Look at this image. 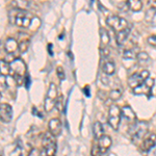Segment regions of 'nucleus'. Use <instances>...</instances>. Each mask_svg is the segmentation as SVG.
<instances>
[{
	"mask_svg": "<svg viewBox=\"0 0 156 156\" xmlns=\"http://www.w3.org/2000/svg\"><path fill=\"white\" fill-rule=\"evenodd\" d=\"M7 89V80L6 76L0 75V92H4Z\"/></svg>",
	"mask_w": 156,
	"mask_h": 156,
	"instance_id": "nucleus-28",
	"label": "nucleus"
},
{
	"mask_svg": "<svg viewBox=\"0 0 156 156\" xmlns=\"http://www.w3.org/2000/svg\"><path fill=\"white\" fill-rule=\"evenodd\" d=\"M148 77H150V73L148 70H142L140 72H135L128 78V85L130 87V89L133 90L140 84H142Z\"/></svg>",
	"mask_w": 156,
	"mask_h": 156,
	"instance_id": "nucleus-7",
	"label": "nucleus"
},
{
	"mask_svg": "<svg viewBox=\"0 0 156 156\" xmlns=\"http://www.w3.org/2000/svg\"><path fill=\"white\" fill-rule=\"evenodd\" d=\"M11 75L12 77H24L26 73V65L21 58H15L11 62Z\"/></svg>",
	"mask_w": 156,
	"mask_h": 156,
	"instance_id": "nucleus-9",
	"label": "nucleus"
},
{
	"mask_svg": "<svg viewBox=\"0 0 156 156\" xmlns=\"http://www.w3.org/2000/svg\"><path fill=\"white\" fill-rule=\"evenodd\" d=\"M149 130V125L145 121H136L133 124H130L128 129V134L131 138L132 143L138 144L140 140H143L146 137Z\"/></svg>",
	"mask_w": 156,
	"mask_h": 156,
	"instance_id": "nucleus-2",
	"label": "nucleus"
},
{
	"mask_svg": "<svg viewBox=\"0 0 156 156\" xmlns=\"http://www.w3.org/2000/svg\"><path fill=\"white\" fill-rule=\"evenodd\" d=\"M12 119V107L7 103L0 104V120L4 123H9Z\"/></svg>",
	"mask_w": 156,
	"mask_h": 156,
	"instance_id": "nucleus-11",
	"label": "nucleus"
},
{
	"mask_svg": "<svg viewBox=\"0 0 156 156\" xmlns=\"http://www.w3.org/2000/svg\"><path fill=\"white\" fill-rule=\"evenodd\" d=\"M100 41H101V48L102 47H107V45L110 42V37L109 34L106 30V28H100Z\"/></svg>",
	"mask_w": 156,
	"mask_h": 156,
	"instance_id": "nucleus-23",
	"label": "nucleus"
},
{
	"mask_svg": "<svg viewBox=\"0 0 156 156\" xmlns=\"http://www.w3.org/2000/svg\"><path fill=\"white\" fill-rule=\"evenodd\" d=\"M130 32H131V27L128 26L127 28H125L124 30H121L120 32L115 34V42L119 46H122L125 42L127 41V39L130 36Z\"/></svg>",
	"mask_w": 156,
	"mask_h": 156,
	"instance_id": "nucleus-17",
	"label": "nucleus"
},
{
	"mask_svg": "<svg viewBox=\"0 0 156 156\" xmlns=\"http://www.w3.org/2000/svg\"><path fill=\"white\" fill-rule=\"evenodd\" d=\"M122 110V118L126 121L129 124H133L134 122H136V115L133 112V109L130 106H124L123 108H121Z\"/></svg>",
	"mask_w": 156,
	"mask_h": 156,
	"instance_id": "nucleus-13",
	"label": "nucleus"
},
{
	"mask_svg": "<svg viewBox=\"0 0 156 156\" xmlns=\"http://www.w3.org/2000/svg\"><path fill=\"white\" fill-rule=\"evenodd\" d=\"M148 2H149L150 7L156 9V0H148Z\"/></svg>",
	"mask_w": 156,
	"mask_h": 156,
	"instance_id": "nucleus-36",
	"label": "nucleus"
},
{
	"mask_svg": "<svg viewBox=\"0 0 156 156\" xmlns=\"http://www.w3.org/2000/svg\"><path fill=\"white\" fill-rule=\"evenodd\" d=\"M48 50H49V54L50 55H53V51H52V44H48Z\"/></svg>",
	"mask_w": 156,
	"mask_h": 156,
	"instance_id": "nucleus-37",
	"label": "nucleus"
},
{
	"mask_svg": "<svg viewBox=\"0 0 156 156\" xmlns=\"http://www.w3.org/2000/svg\"><path fill=\"white\" fill-rule=\"evenodd\" d=\"M154 82H155L154 78L148 77L142 84H140L138 87L132 90L133 93H134L135 95H137V96L143 95V96L150 97L151 93H152V89H153V87H154Z\"/></svg>",
	"mask_w": 156,
	"mask_h": 156,
	"instance_id": "nucleus-8",
	"label": "nucleus"
},
{
	"mask_svg": "<svg viewBox=\"0 0 156 156\" xmlns=\"http://www.w3.org/2000/svg\"><path fill=\"white\" fill-rule=\"evenodd\" d=\"M1 97H2V96H1V92H0V100H1Z\"/></svg>",
	"mask_w": 156,
	"mask_h": 156,
	"instance_id": "nucleus-38",
	"label": "nucleus"
},
{
	"mask_svg": "<svg viewBox=\"0 0 156 156\" xmlns=\"http://www.w3.org/2000/svg\"><path fill=\"white\" fill-rule=\"evenodd\" d=\"M155 144H156V134L152 133V134L148 135V136H146L143 140V143L140 145V150L143 152H148Z\"/></svg>",
	"mask_w": 156,
	"mask_h": 156,
	"instance_id": "nucleus-14",
	"label": "nucleus"
},
{
	"mask_svg": "<svg viewBox=\"0 0 156 156\" xmlns=\"http://www.w3.org/2000/svg\"><path fill=\"white\" fill-rule=\"evenodd\" d=\"M127 6L131 12H137L142 11L143 2L142 0H127Z\"/></svg>",
	"mask_w": 156,
	"mask_h": 156,
	"instance_id": "nucleus-19",
	"label": "nucleus"
},
{
	"mask_svg": "<svg viewBox=\"0 0 156 156\" xmlns=\"http://www.w3.org/2000/svg\"><path fill=\"white\" fill-rule=\"evenodd\" d=\"M137 50L136 47H128L123 51V58L125 59H133V58H136V55H137Z\"/></svg>",
	"mask_w": 156,
	"mask_h": 156,
	"instance_id": "nucleus-21",
	"label": "nucleus"
},
{
	"mask_svg": "<svg viewBox=\"0 0 156 156\" xmlns=\"http://www.w3.org/2000/svg\"><path fill=\"white\" fill-rule=\"evenodd\" d=\"M83 92H84V94H85V96H87V97L90 96V87H89V85H85V87L83 89Z\"/></svg>",
	"mask_w": 156,
	"mask_h": 156,
	"instance_id": "nucleus-35",
	"label": "nucleus"
},
{
	"mask_svg": "<svg viewBox=\"0 0 156 156\" xmlns=\"http://www.w3.org/2000/svg\"><path fill=\"white\" fill-rule=\"evenodd\" d=\"M121 96H122V90L120 89H114L110 90L109 93V98L112 101H118L121 98Z\"/></svg>",
	"mask_w": 156,
	"mask_h": 156,
	"instance_id": "nucleus-26",
	"label": "nucleus"
},
{
	"mask_svg": "<svg viewBox=\"0 0 156 156\" xmlns=\"http://www.w3.org/2000/svg\"><path fill=\"white\" fill-rule=\"evenodd\" d=\"M43 149H44L46 156H55L57 150L56 146V137L51 134L49 131L46 132L43 136Z\"/></svg>",
	"mask_w": 156,
	"mask_h": 156,
	"instance_id": "nucleus-4",
	"label": "nucleus"
},
{
	"mask_svg": "<svg viewBox=\"0 0 156 156\" xmlns=\"http://www.w3.org/2000/svg\"><path fill=\"white\" fill-rule=\"evenodd\" d=\"M136 60H137V64L140 65V66H147V65L150 64V56L148 55V53H146V52H138L137 55H136Z\"/></svg>",
	"mask_w": 156,
	"mask_h": 156,
	"instance_id": "nucleus-22",
	"label": "nucleus"
},
{
	"mask_svg": "<svg viewBox=\"0 0 156 156\" xmlns=\"http://www.w3.org/2000/svg\"><path fill=\"white\" fill-rule=\"evenodd\" d=\"M122 120V110L117 104H112L108 109V124L114 130L119 129Z\"/></svg>",
	"mask_w": 156,
	"mask_h": 156,
	"instance_id": "nucleus-5",
	"label": "nucleus"
},
{
	"mask_svg": "<svg viewBox=\"0 0 156 156\" xmlns=\"http://www.w3.org/2000/svg\"><path fill=\"white\" fill-rule=\"evenodd\" d=\"M55 108H56L59 112H64L65 104H64V98H62V96H58V98H57L56 103H55Z\"/></svg>",
	"mask_w": 156,
	"mask_h": 156,
	"instance_id": "nucleus-27",
	"label": "nucleus"
},
{
	"mask_svg": "<svg viewBox=\"0 0 156 156\" xmlns=\"http://www.w3.org/2000/svg\"><path fill=\"white\" fill-rule=\"evenodd\" d=\"M4 49H5L6 53L9 54H12L19 50V43L16 39L14 37H9L6 40L5 43H4Z\"/></svg>",
	"mask_w": 156,
	"mask_h": 156,
	"instance_id": "nucleus-16",
	"label": "nucleus"
},
{
	"mask_svg": "<svg viewBox=\"0 0 156 156\" xmlns=\"http://www.w3.org/2000/svg\"><path fill=\"white\" fill-rule=\"evenodd\" d=\"M148 156H156V144L147 152Z\"/></svg>",
	"mask_w": 156,
	"mask_h": 156,
	"instance_id": "nucleus-34",
	"label": "nucleus"
},
{
	"mask_svg": "<svg viewBox=\"0 0 156 156\" xmlns=\"http://www.w3.org/2000/svg\"><path fill=\"white\" fill-rule=\"evenodd\" d=\"M18 43H19V51L21 52V53L26 52L27 50H28L29 45H30V39H29L28 34H23V39L20 40V42Z\"/></svg>",
	"mask_w": 156,
	"mask_h": 156,
	"instance_id": "nucleus-20",
	"label": "nucleus"
},
{
	"mask_svg": "<svg viewBox=\"0 0 156 156\" xmlns=\"http://www.w3.org/2000/svg\"><path fill=\"white\" fill-rule=\"evenodd\" d=\"M0 75H11V64L4 59H0Z\"/></svg>",
	"mask_w": 156,
	"mask_h": 156,
	"instance_id": "nucleus-24",
	"label": "nucleus"
},
{
	"mask_svg": "<svg viewBox=\"0 0 156 156\" xmlns=\"http://www.w3.org/2000/svg\"><path fill=\"white\" fill-rule=\"evenodd\" d=\"M34 15L29 11H22L18 9H11L9 12V23L17 25L21 28H29Z\"/></svg>",
	"mask_w": 156,
	"mask_h": 156,
	"instance_id": "nucleus-1",
	"label": "nucleus"
},
{
	"mask_svg": "<svg viewBox=\"0 0 156 156\" xmlns=\"http://www.w3.org/2000/svg\"><path fill=\"white\" fill-rule=\"evenodd\" d=\"M48 129H49V132L51 133V134H53L55 137L58 136L62 130V125L60 120L57 119V118H53V119L50 120L48 123Z\"/></svg>",
	"mask_w": 156,
	"mask_h": 156,
	"instance_id": "nucleus-12",
	"label": "nucleus"
},
{
	"mask_svg": "<svg viewBox=\"0 0 156 156\" xmlns=\"http://www.w3.org/2000/svg\"><path fill=\"white\" fill-rule=\"evenodd\" d=\"M56 75L60 80L66 79V74H65V70L62 69V67H57L56 68Z\"/></svg>",
	"mask_w": 156,
	"mask_h": 156,
	"instance_id": "nucleus-31",
	"label": "nucleus"
},
{
	"mask_svg": "<svg viewBox=\"0 0 156 156\" xmlns=\"http://www.w3.org/2000/svg\"><path fill=\"white\" fill-rule=\"evenodd\" d=\"M112 138L106 134H103L102 136L98 140V146H99L100 150H101V152L103 153V154L107 152L108 149L112 147Z\"/></svg>",
	"mask_w": 156,
	"mask_h": 156,
	"instance_id": "nucleus-15",
	"label": "nucleus"
},
{
	"mask_svg": "<svg viewBox=\"0 0 156 156\" xmlns=\"http://www.w3.org/2000/svg\"><path fill=\"white\" fill-rule=\"evenodd\" d=\"M147 42L149 43L151 46H154L156 47V34H153V36L149 37L147 39Z\"/></svg>",
	"mask_w": 156,
	"mask_h": 156,
	"instance_id": "nucleus-32",
	"label": "nucleus"
},
{
	"mask_svg": "<svg viewBox=\"0 0 156 156\" xmlns=\"http://www.w3.org/2000/svg\"><path fill=\"white\" fill-rule=\"evenodd\" d=\"M41 25V21H40V19L37 18V17H34V19H32V21H31V24H30V27H29V29H34V30H36L39 28V26Z\"/></svg>",
	"mask_w": 156,
	"mask_h": 156,
	"instance_id": "nucleus-30",
	"label": "nucleus"
},
{
	"mask_svg": "<svg viewBox=\"0 0 156 156\" xmlns=\"http://www.w3.org/2000/svg\"><path fill=\"white\" fill-rule=\"evenodd\" d=\"M106 24L110 27L115 34L120 32L121 30H124L129 26L128 22L122 17L118 16V15H109L106 18Z\"/></svg>",
	"mask_w": 156,
	"mask_h": 156,
	"instance_id": "nucleus-6",
	"label": "nucleus"
},
{
	"mask_svg": "<svg viewBox=\"0 0 156 156\" xmlns=\"http://www.w3.org/2000/svg\"><path fill=\"white\" fill-rule=\"evenodd\" d=\"M90 156H103V153L101 152L98 145H93L92 151H90Z\"/></svg>",
	"mask_w": 156,
	"mask_h": 156,
	"instance_id": "nucleus-29",
	"label": "nucleus"
},
{
	"mask_svg": "<svg viewBox=\"0 0 156 156\" xmlns=\"http://www.w3.org/2000/svg\"><path fill=\"white\" fill-rule=\"evenodd\" d=\"M28 156H41V152H40L39 149H37V148H34V149L30 150Z\"/></svg>",
	"mask_w": 156,
	"mask_h": 156,
	"instance_id": "nucleus-33",
	"label": "nucleus"
},
{
	"mask_svg": "<svg viewBox=\"0 0 156 156\" xmlns=\"http://www.w3.org/2000/svg\"><path fill=\"white\" fill-rule=\"evenodd\" d=\"M12 9H18L22 11H31L36 9V4L31 0H12L11 1Z\"/></svg>",
	"mask_w": 156,
	"mask_h": 156,
	"instance_id": "nucleus-10",
	"label": "nucleus"
},
{
	"mask_svg": "<svg viewBox=\"0 0 156 156\" xmlns=\"http://www.w3.org/2000/svg\"><path fill=\"white\" fill-rule=\"evenodd\" d=\"M93 133H94V136L96 140H99L104 134V128H103V125L100 122H96L94 124V126H93Z\"/></svg>",
	"mask_w": 156,
	"mask_h": 156,
	"instance_id": "nucleus-25",
	"label": "nucleus"
},
{
	"mask_svg": "<svg viewBox=\"0 0 156 156\" xmlns=\"http://www.w3.org/2000/svg\"><path fill=\"white\" fill-rule=\"evenodd\" d=\"M102 71L105 75H112L115 72V64L114 60L109 58L103 59L102 62Z\"/></svg>",
	"mask_w": 156,
	"mask_h": 156,
	"instance_id": "nucleus-18",
	"label": "nucleus"
},
{
	"mask_svg": "<svg viewBox=\"0 0 156 156\" xmlns=\"http://www.w3.org/2000/svg\"><path fill=\"white\" fill-rule=\"evenodd\" d=\"M58 98V90L57 87L54 83H50L48 90H47L46 97H45L44 101V109L45 112H50L55 107V103Z\"/></svg>",
	"mask_w": 156,
	"mask_h": 156,
	"instance_id": "nucleus-3",
	"label": "nucleus"
}]
</instances>
